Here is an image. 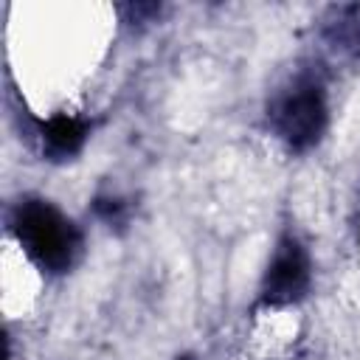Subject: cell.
<instances>
[{"label":"cell","mask_w":360,"mask_h":360,"mask_svg":"<svg viewBox=\"0 0 360 360\" xmlns=\"http://www.w3.org/2000/svg\"><path fill=\"white\" fill-rule=\"evenodd\" d=\"M309 281H312V270L304 245L292 236H284L262 278V304L264 307L295 304L307 295Z\"/></svg>","instance_id":"obj_3"},{"label":"cell","mask_w":360,"mask_h":360,"mask_svg":"<svg viewBox=\"0 0 360 360\" xmlns=\"http://www.w3.org/2000/svg\"><path fill=\"white\" fill-rule=\"evenodd\" d=\"M93 211H96V217L101 219V222H107L110 228L115 225H124L127 222V202L121 200V197H112V194H107V197H96L93 200Z\"/></svg>","instance_id":"obj_6"},{"label":"cell","mask_w":360,"mask_h":360,"mask_svg":"<svg viewBox=\"0 0 360 360\" xmlns=\"http://www.w3.org/2000/svg\"><path fill=\"white\" fill-rule=\"evenodd\" d=\"M321 37L335 53L360 59V3L329 6L321 17Z\"/></svg>","instance_id":"obj_4"},{"label":"cell","mask_w":360,"mask_h":360,"mask_svg":"<svg viewBox=\"0 0 360 360\" xmlns=\"http://www.w3.org/2000/svg\"><path fill=\"white\" fill-rule=\"evenodd\" d=\"M177 360H191V357H177Z\"/></svg>","instance_id":"obj_7"},{"label":"cell","mask_w":360,"mask_h":360,"mask_svg":"<svg viewBox=\"0 0 360 360\" xmlns=\"http://www.w3.org/2000/svg\"><path fill=\"white\" fill-rule=\"evenodd\" d=\"M8 225L28 259L45 273H68L82 250L79 228L42 197L20 200L11 211Z\"/></svg>","instance_id":"obj_2"},{"label":"cell","mask_w":360,"mask_h":360,"mask_svg":"<svg viewBox=\"0 0 360 360\" xmlns=\"http://www.w3.org/2000/svg\"><path fill=\"white\" fill-rule=\"evenodd\" d=\"M39 138H42V152L51 160H68L73 155H79V149L87 141V124L82 118L73 115H53L39 127Z\"/></svg>","instance_id":"obj_5"},{"label":"cell","mask_w":360,"mask_h":360,"mask_svg":"<svg viewBox=\"0 0 360 360\" xmlns=\"http://www.w3.org/2000/svg\"><path fill=\"white\" fill-rule=\"evenodd\" d=\"M329 121V104H326V87L318 70L304 68L295 70L284 84L273 90L267 98V124L290 149L307 152L312 149Z\"/></svg>","instance_id":"obj_1"}]
</instances>
